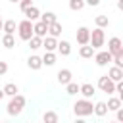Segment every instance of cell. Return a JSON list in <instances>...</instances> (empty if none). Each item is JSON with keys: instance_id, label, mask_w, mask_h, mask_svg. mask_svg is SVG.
<instances>
[{"instance_id": "15", "label": "cell", "mask_w": 123, "mask_h": 123, "mask_svg": "<svg viewBox=\"0 0 123 123\" xmlns=\"http://www.w3.org/2000/svg\"><path fill=\"white\" fill-rule=\"evenodd\" d=\"M42 48L46 52H52L54 54V50H58V40L52 38V37H46V38H42Z\"/></svg>"}, {"instance_id": "38", "label": "cell", "mask_w": 123, "mask_h": 123, "mask_svg": "<svg viewBox=\"0 0 123 123\" xmlns=\"http://www.w3.org/2000/svg\"><path fill=\"white\" fill-rule=\"evenodd\" d=\"M73 123H86V121H85V119H81V117H77V119H75Z\"/></svg>"}, {"instance_id": "36", "label": "cell", "mask_w": 123, "mask_h": 123, "mask_svg": "<svg viewBox=\"0 0 123 123\" xmlns=\"http://www.w3.org/2000/svg\"><path fill=\"white\" fill-rule=\"evenodd\" d=\"M86 4H88V6H98V4H100V2H98V0H88V2H86Z\"/></svg>"}, {"instance_id": "23", "label": "cell", "mask_w": 123, "mask_h": 123, "mask_svg": "<svg viewBox=\"0 0 123 123\" xmlns=\"http://www.w3.org/2000/svg\"><path fill=\"white\" fill-rule=\"evenodd\" d=\"M94 113H96L98 117H104V115L108 113V106H106V102H96V104H94Z\"/></svg>"}, {"instance_id": "37", "label": "cell", "mask_w": 123, "mask_h": 123, "mask_svg": "<svg viewBox=\"0 0 123 123\" xmlns=\"http://www.w3.org/2000/svg\"><path fill=\"white\" fill-rule=\"evenodd\" d=\"M117 8H119V10L123 12V0H119V2H117Z\"/></svg>"}, {"instance_id": "24", "label": "cell", "mask_w": 123, "mask_h": 123, "mask_svg": "<svg viewBox=\"0 0 123 123\" xmlns=\"http://www.w3.org/2000/svg\"><path fill=\"white\" fill-rule=\"evenodd\" d=\"M42 121H44V123H58V113H56L54 110H48V111H44Z\"/></svg>"}, {"instance_id": "5", "label": "cell", "mask_w": 123, "mask_h": 123, "mask_svg": "<svg viewBox=\"0 0 123 123\" xmlns=\"http://www.w3.org/2000/svg\"><path fill=\"white\" fill-rule=\"evenodd\" d=\"M98 88H100L102 92H106V94H113V92H115V83L110 81L108 75H104V77L98 79Z\"/></svg>"}, {"instance_id": "10", "label": "cell", "mask_w": 123, "mask_h": 123, "mask_svg": "<svg viewBox=\"0 0 123 123\" xmlns=\"http://www.w3.org/2000/svg\"><path fill=\"white\" fill-rule=\"evenodd\" d=\"M25 13V19H29L31 23H37V21H40V10L37 8V6H33V8H29L27 12H23Z\"/></svg>"}, {"instance_id": "22", "label": "cell", "mask_w": 123, "mask_h": 123, "mask_svg": "<svg viewBox=\"0 0 123 123\" xmlns=\"http://www.w3.org/2000/svg\"><path fill=\"white\" fill-rule=\"evenodd\" d=\"M106 106H108V111H117V110H121V102H119V98H115V96H111V98L106 102Z\"/></svg>"}, {"instance_id": "13", "label": "cell", "mask_w": 123, "mask_h": 123, "mask_svg": "<svg viewBox=\"0 0 123 123\" xmlns=\"http://www.w3.org/2000/svg\"><path fill=\"white\" fill-rule=\"evenodd\" d=\"M40 21H42L46 27H50V25L58 23V15H56L54 12H44V13H40Z\"/></svg>"}, {"instance_id": "8", "label": "cell", "mask_w": 123, "mask_h": 123, "mask_svg": "<svg viewBox=\"0 0 123 123\" xmlns=\"http://www.w3.org/2000/svg\"><path fill=\"white\" fill-rule=\"evenodd\" d=\"M94 62H96V65L106 67L110 62H113V58H111V54H110L108 50H102V52H96V54H94Z\"/></svg>"}, {"instance_id": "20", "label": "cell", "mask_w": 123, "mask_h": 123, "mask_svg": "<svg viewBox=\"0 0 123 123\" xmlns=\"http://www.w3.org/2000/svg\"><path fill=\"white\" fill-rule=\"evenodd\" d=\"M58 52H60L62 56H69V54H71V44H69L67 40H60V42H58Z\"/></svg>"}, {"instance_id": "21", "label": "cell", "mask_w": 123, "mask_h": 123, "mask_svg": "<svg viewBox=\"0 0 123 123\" xmlns=\"http://www.w3.org/2000/svg\"><path fill=\"white\" fill-rule=\"evenodd\" d=\"M94 54H96V52H94V48H92L90 44H88V46H81V48H79V56H81V58H85V60L92 58Z\"/></svg>"}, {"instance_id": "6", "label": "cell", "mask_w": 123, "mask_h": 123, "mask_svg": "<svg viewBox=\"0 0 123 123\" xmlns=\"http://www.w3.org/2000/svg\"><path fill=\"white\" fill-rule=\"evenodd\" d=\"M75 37H77V42L81 46H88L90 44V29L88 27H79Z\"/></svg>"}, {"instance_id": "35", "label": "cell", "mask_w": 123, "mask_h": 123, "mask_svg": "<svg viewBox=\"0 0 123 123\" xmlns=\"http://www.w3.org/2000/svg\"><path fill=\"white\" fill-rule=\"evenodd\" d=\"M115 92H119V94L123 92V81H119V83L115 85Z\"/></svg>"}, {"instance_id": "40", "label": "cell", "mask_w": 123, "mask_h": 123, "mask_svg": "<svg viewBox=\"0 0 123 123\" xmlns=\"http://www.w3.org/2000/svg\"><path fill=\"white\" fill-rule=\"evenodd\" d=\"M2 98H4V92H2V90H0V102H2Z\"/></svg>"}, {"instance_id": "30", "label": "cell", "mask_w": 123, "mask_h": 123, "mask_svg": "<svg viewBox=\"0 0 123 123\" xmlns=\"http://www.w3.org/2000/svg\"><path fill=\"white\" fill-rule=\"evenodd\" d=\"M79 88H81V85H77V83H73V81H71V83L65 86L67 94H71V96H73V94H77V92H79Z\"/></svg>"}, {"instance_id": "17", "label": "cell", "mask_w": 123, "mask_h": 123, "mask_svg": "<svg viewBox=\"0 0 123 123\" xmlns=\"http://www.w3.org/2000/svg\"><path fill=\"white\" fill-rule=\"evenodd\" d=\"M2 92H4V96L13 98V96H17V94H19V88H17V85H15V83H8V85L2 88Z\"/></svg>"}, {"instance_id": "7", "label": "cell", "mask_w": 123, "mask_h": 123, "mask_svg": "<svg viewBox=\"0 0 123 123\" xmlns=\"http://www.w3.org/2000/svg\"><path fill=\"white\" fill-rule=\"evenodd\" d=\"M121 38H117V37H111L110 40H108V52L111 54V58H115V56H119L121 54Z\"/></svg>"}, {"instance_id": "11", "label": "cell", "mask_w": 123, "mask_h": 123, "mask_svg": "<svg viewBox=\"0 0 123 123\" xmlns=\"http://www.w3.org/2000/svg\"><path fill=\"white\" fill-rule=\"evenodd\" d=\"M71 69H60L58 71V83L60 85H63V86H67L69 83H71Z\"/></svg>"}, {"instance_id": "39", "label": "cell", "mask_w": 123, "mask_h": 123, "mask_svg": "<svg viewBox=\"0 0 123 123\" xmlns=\"http://www.w3.org/2000/svg\"><path fill=\"white\" fill-rule=\"evenodd\" d=\"M117 98H119V102H121V104H123V92H121V94H119V96H117Z\"/></svg>"}, {"instance_id": "2", "label": "cell", "mask_w": 123, "mask_h": 123, "mask_svg": "<svg viewBox=\"0 0 123 123\" xmlns=\"http://www.w3.org/2000/svg\"><path fill=\"white\" fill-rule=\"evenodd\" d=\"M25 104H27V100H25V96H23V94L13 96V98L10 100V104H8V113H10V115H19V113L23 111Z\"/></svg>"}, {"instance_id": "27", "label": "cell", "mask_w": 123, "mask_h": 123, "mask_svg": "<svg viewBox=\"0 0 123 123\" xmlns=\"http://www.w3.org/2000/svg\"><path fill=\"white\" fill-rule=\"evenodd\" d=\"M96 27L98 29H104V27H108L110 25V19H108V15H96Z\"/></svg>"}, {"instance_id": "29", "label": "cell", "mask_w": 123, "mask_h": 123, "mask_svg": "<svg viewBox=\"0 0 123 123\" xmlns=\"http://www.w3.org/2000/svg\"><path fill=\"white\" fill-rule=\"evenodd\" d=\"M69 8H71L73 12H79V10L85 8V2H83V0H69Z\"/></svg>"}, {"instance_id": "14", "label": "cell", "mask_w": 123, "mask_h": 123, "mask_svg": "<svg viewBox=\"0 0 123 123\" xmlns=\"http://www.w3.org/2000/svg\"><path fill=\"white\" fill-rule=\"evenodd\" d=\"M27 65H29V69H33V71H38V69L42 67V58L37 56V54H33V56H29Z\"/></svg>"}, {"instance_id": "3", "label": "cell", "mask_w": 123, "mask_h": 123, "mask_svg": "<svg viewBox=\"0 0 123 123\" xmlns=\"http://www.w3.org/2000/svg\"><path fill=\"white\" fill-rule=\"evenodd\" d=\"M17 33H19V38L21 40H31L35 35H33V23L29 19H23L21 23H17Z\"/></svg>"}, {"instance_id": "16", "label": "cell", "mask_w": 123, "mask_h": 123, "mask_svg": "<svg viewBox=\"0 0 123 123\" xmlns=\"http://www.w3.org/2000/svg\"><path fill=\"white\" fill-rule=\"evenodd\" d=\"M108 79H110V81H113V83L117 85L119 81H123V71H121V69H117V67L113 65V67H110V71H108Z\"/></svg>"}, {"instance_id": "25", "label": "cell", "mask_w": 123, "mask_h": 123, "mask_svg": "<svg viewBox=\"0 0 123 123\" xmlns=\"http://www.w3.org/2000/svg\"><path fill=\"white\" fill-rule=\"evenodd\" d=\"M54 63H56V54H52V52H46V54L42 56V65L50 67V65H54Z\"/></svg>"}, {"instance_id": "34", "label": "cell", "mask_w": 123, "mask_h": 123, "mask_svg": "<svg viewBox=\"0 0 123 123\" xmlns=\"http://www.w3.org/2000/svg\"><path fill=\"white\" fill-rule=\"evenodd\" d=\"M6 71H8V63L6 62H0V75H4Z\"/></svg>"}, {"instance_id": "26", "label": "cell", "mask_w": 123, "mask_h": 123, "mask_svg": "<svg viewBox=\"0 0 123 123\" xmlns=\"http://www.w3.org/2000/svg\"><path fill=\"white\" fill-rule=\"evenodd\" d=\"M2 46H4V48H13V46H15L13 35H4V37H2Z\"/></svg>"}, {"instance_id": "42", "label": "cell", "mask_w": 123, "mask_h": 123, "mask_svg": "<svg viewBox=\"0 0 123 123\" xmlns=\"http://www.w3.org/2000/svg\"><path fill=\"white\" fill-rule=\"evenodd\" d=\"M121 54H123V44H121Z\"/></svg>"}, {"instance_id": "19", "label": "cell", "mask_w": 123, "mask_h": 123, "mask_svg": "<svg viewBox=\"0 0 123 123\" xmlns=\"http://www.w3.org/2000/svg\"><path fill=\"white\" fill-rule=\"evenodd\" d=\"M62 31H63V29H62V23H54V25L48 27V37H52V38L58 40V37L62 35Z\"/></svg>"}, {"instance_id": "33", "label": "cell", "mask_w": 123, "mask_h": 123, "mask_svg": "<svg viewBox=\"0 0 123 123\" xmlns=\"http://www.w3.org/2000/svg\"><path fill=\"white\" fill-rule=\"evenodd\" d=\"M115 115H117V119H115V121H117V123H123V108H121V110H117V111H115Z\"/></svg>"}, {"instance_id": "32", "label": "cell", "mask_w": 123, "mask_h": 123, "mask_svg": "<svg viewBox=\"0 0 123 123\" xmlns=\"http://www.w3.org/2000/svg\"><path fill=\"white\" fill-rule=\"evenodd\" d=\"M19 6H21V10H23V12H27V10H29V8H33L35 4H33V0H23Z\"/></svg>"}, {"instance_id": "31", "label": "cell", "mask_w": 123, "mask_h": 123, "mask_svg": "<svg viewBox=\"0 0 123 123\" xmlns=\"http://www.w3.org/2000/svg\"><path fill=\"white\" fill-rule=\"evenodd\" d=\"M113 63H115V67H117V69H121V71H123V54L115 56V58H113Z\"/></svg>"}, {"instance_id": "4", "label": "cell", "mask_w": 123, "mask_h": 123, "mask_svg": "<svg viewBox=\"0 0 123 123\" xmlns=\"http://www.w3.org/2000/svg\"><path fill=\"white\" fill-rule=\"evenodd\" d=\"M104 42H106V33H104V29H92L90 31V46L94 48V52L100 48V46H104Z\"/></svg>"}, {"instance_id": "45", "label": "cell", "mask_w": 123, "mask_h": 123, "mask_svg": "<svg viewBox=\"0 0 123 123\" xmlns=\"http://www.w3.org/2000/svg\"><path fill=\"white\" fill-rule=\"evenodd\" d=\"M0 77H2V75H0Z\"/></svg>"}, {"instance_id": "12", "label": "cell", "mask_w": 123, "mask_h": 123, "mask_svg": "<svg viewBox=\"0 0 123 123\" xmlns=\"http://www.w3.org/2000/svg\"><path fill=\"white\" fill-rule=\"evenodd\" d=\"M79 92L83 94V98H85V100H88V98H92V96L96 94V88H94V85H90V83H85V85H81Z\"/></svg>"}, {"instance_id": "18", "label": "cell", "mask_w": 123, "mask_h": 123, "mask_svg": "<svg viewBox=\"0 0 123 123\" xmlns=\"http://www.w3.org/2000/svg\"><path fill=\"white\" fill-rule=\"evenodd\" d=\"M15 29H17V25H15V21H13V19H6V21H4V25H2L4 35H13V33H15Z\"/></svg>"}, {"instance_id": "43", "label": "cell", "mask_w": 123, "mask_h": 123, "mask_svg": "<svg viewBox=\"0 0 123 123\" xmlns=\"http://www.w3.org/2000/svg\"><path fill=\"white\" fill-rule=\"evenodd\" d=\"M110 123H117V121H110Z\"/></svg>"}, {"instance_id": "1", "label": "cell", "mask_w": 123, "mask_h": 123, "mask_svg": "<svg viewBox=\"0 0 123 123\" xmlns=\"http://www.w3.org/2000/svg\"><path fill=\"white\" fill-rule=\"evenodd\" d=\"M73 111H75V115L77 117H86V115H92L94 113V106H92V102L90 100H77L75 104H73Z\"/></svg>"}, {"instance_id": "41", "label": "cell", "mask_w": 123, "mask_h": 123, "mask_svg": "<svg viewBox=\"0 0 123 123\" xmlns=\"http://www.w3.org/2000/svg\"><path fill=\"white\" fill-rule=\"evenodd\" d=\"M2 25H4V21H2V17H0V31H2Z\"/></svg>"}, {"instance_id": "44", "label": "cell", "mask_w": 123, "mask_h": 123, "mask_svg": "<svg viewBox=\"0 0 123 123\" xmlns=\"http://www.w3.org/2000/svg\"><path fill=\"white\" fill-rule=\"evenodd\" d=\"M2 123H8V121H2Z\"/></svg>"}, {"instance_id": "28", "label": "cell", "mask_w": 123, "mask_h": 123, "mask_svg": "<svg viewBox=\"0 0 123 123\" xmlns=\"http://www.w3.org/2000/svg\"><path fill=\"white\" fill-rule=\"evenodd\" d=\"M29 48H31V50H38V48H42V38L33 37V38L29 40Z\"/></svg>"}, {"instance_id": "9", "label": "cell", "mask_w": 123, "mask_h": 123, "mask_svg": "<svg viewBox=\"0 0 123 123\" xmlns=\"http://www.w3.org/2000/svg\"><path fill=\"white\" fill-rule=\"evenodd\" d=\"M33 35L38 37V38H46V35H48V27H46L42 21H37V23H33Z\"/></svg>"}]
</instances>
